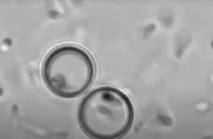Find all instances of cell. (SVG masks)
I'll use <instances>...</instances> for the list:
<instances>
[{"label": "cell", "instance_id": "cell-1", "mask_svg": "<svg viewBox=\"0 0 213 139\" xmlns=\"http://www.w3.org/2000/svg\"><path fill=\"white\" fill-rule=\"evenodd\" d=\"M133 117L129 98L120 90L110 86L89 92L81 101L78 112L83 131L88 136L99 139L122 136L130 127Z\"/></svg>", "mask_w": 213, "mask_h": 139}, {"label": "cell", "instance_id": "cell-2", "mask_svg": "<svg viewBox=\"0 0 213 139\" xmlns=\"http://www.w3.org/2000/svg\"><path fill=\"white\" fill-rule=\"evenodd\" d=\"M95 72L89 54L82 48L71 44L52 50L42 69V76L49 89L65 98L76 97L86 91L94 80Z\"/></svg>", "mask_w": 213, "mask_h": 139}, {"label": "cell", "instance_id": "cell-3", "mask_svg": "<svg viewBox=\"0 0 213 139\" xmlns=\"http://www.w3.org/2000/svg\"><path fill=\"white\" fill-rule=\"evenodd\" d=\"M163 124L167 127H170L173 124V120L169 117L166 116L162 118Z\"/></svg>", "mask_w": 213, "mask_h": 139}]
</instances>
